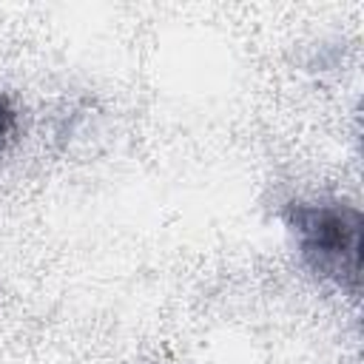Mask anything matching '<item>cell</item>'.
Masks as SVG:
<instances>
[{"label": "cell", "instance_id": "cell-1", "mask_svg": "<svg viewBox=\"0 0 364 364\" xmlns=\"http://www.w3.org/2000/svg\"><path fill=\"white\" fill-rule=\"evenodd\" d=\"M290 225L299 236L304 262L316 273L338 284H358V210L344 205H296Z\"/></svg>", "mask_w": 364, "mask_h": 364}, {"label": "cell", "instance_id": "cell-2", "mask_svg": "<svg viewBox=\"0 0 364 364\" xmlns=\"http://www.w3.org/2000/svg\"><path fill=\"white\" fill-rule=\"evenodd\" d=\"M14 134H17V114L9 105V100L0 97V154L14 142Z\"/></svg>", "mask_w": 364, "mask_h": 364}]
</instances>
